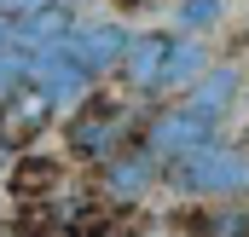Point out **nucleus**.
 <instances>
[{
  "label": "nucleus",
  "instance_id": "obj_4",
  "mask_svg": "<svg viewBox=\"0 0 249 237\" xmlns=\"http://www.w3.org/2000/svg\"><path fill=\"white\" fill-rule=\"evenodd\" d=\"M29 81L53 99V104H81L87 93H93V69L70 52V41L64 47H47V52H29Z\"/></svg>",
  "mask_w": 249,
  "mask_h": 237
},
{
  "label": "nucleus",
  "instance_id": "obj_11",
  "mask_svg": "<svg viewBox=\"0 0 249 237\" xmlns=\"http://www.w3.org/2000/svg\"><path fill=\"white\" fill-rule=\"evenodd\" d=\"M64 168L53 156H41V151H23L18 162H12V197H53L58 191Z\"/></svg>",
  "mask_w": 249,
  "mask_h": 237
},
{
  "label": "nucleus",
  "instance_id": "obj_17",
  "mask_svg": "<svg viewBox=\"0 0 249 237\" xmlns=\"http://www.w3.org/2000/svg\"><path fill=\"white\" fill-rule=\"evenodd\" d=\"M35 6H47V0H0L6 17H23V12H35Z\"/></svg>",
  "mask_w": 249,
  "mask_h": 237
},
{
  "label": "nucleus",
  "instance_id": "obj_19",
  "mask_svg": "<svg viewBox=\"0 0 249 237\" xmlns=\"http://www.w3.org/2000/svg\"><path fill=\"white\" fill-rule=\"evenodd\" d=\"M122 6H145V0H122Z\"/></svg>",
  "mask_w": 249,
  "mask_h": 237
},
{
  "label": "nucleus",
  "instance_id": "obj_5",
  "mask_svg": "<svg viewBox=\"0 0 249 237\" xmlns=\"http://www.w3.org/2000/svg\"><path fill=\"white\" fill-rule=\"evenodd\" d=\"M168 52H174V35H157V29L133 35V47H127V58H122V87L127 93H162Z\"/></svg>",
  "mask_w": 249,
  "mask_h": 237
},
{
  "label": "nucleus",
  "instance_id": "obj_3",
  "mask_svg": "<svg viewBox=\"0 0 249 237\" xmlns=\"http://www.w3.org/2000/svg\"><path fill=\"white\" fill-rule=\"evenodd\" d=\"M214 127H220V121L203 116V110H191V104H168L162 116H151V127H145V151H151L157 162H174V156H186V151H203V145L214 139Z\"/></svg>",
  "mask_w": 249,
  "mask_h": 237
},
{
  "label": "nucleus",
  "instance_id": "obj_8",
  "mask_svg": "<svg viewBox=\"0 0 249 237\" xmlns=\"http://www.w3.org/2000/svg\"><path fill=\"white\" fill-rule=\"evenodd\" d=\"M99 168H105L99 185H105L110 203H139V197L157 185V156H151V151H116V156L99 162Z\"/></svg>",
  "mask_w": 249,
  "mask_h": 237
},
{
  "label": "nucleus",
  "instance_id": "obj_7",
  "mask_svg": "<svg viewBox=\"0 0 249 237\" xmlns=\"http://www.w3.org/2000/svg\"><path fill=\"white\" fill-rule=\"evenodd\" d=\"M127 47H133V35H127L122 23H75V35H70V52L87 64L93 75H110V69H122Z\"/></svg>",
  "mask_w": 249,
  "mask_h": 237
},
{
  "label": "nucleus",
  "instance_id": "obj_10",
  "mask_svg": "<svg viewBox=\"0 0 249 237\" xmlns=\"http://www.w3.org/2000/svg\"><path fill=\"white\" fill-rule=\"evenodd\" d=\"M232 99H238V69H203V75L186 87L180 104H191V110H203V116L220 121L226 110H232Z\"/></svg>",
  "mask_w": 249,
  "mask_h": 237
},
{
  "label": "nucleus",
  "instance_id": "obj_9",
  "mask_svg": "<svg viewBox=\"0 0 249 237\" xmlns=\"http://www.w3.org/2000/svg\"><path fill=\"white\" fill-rule=\"evenodd\" d=\"M70 35H75V12H70V0H47V6H35V12L18 17V47H23V52L64 47Z\"/></svg>",
  "mask_w": 249,
  "mask_h": 237
},
{
  "label": "nucleus",
  "instance_id": "obj_13",
  "mask_svg": "<svg viewBox=\"0 0 249 237\" xmlns=\"http://www.w3.org/2000/svg\"><path fill=\"white\" fill-rule=\"evenodd\" d=\"M180 220H186L191 237H249V214H244V208H226V214L191 208V214H180Z\"/></svg>",
  "mask_w": 249,
  "mask_h": 237
},
{
  "label": "nucleus",
  "instance_id": "obj_2",
  "mask_svg": "<svg viewBox=\"0 0 249 237\" xmlns=\"http://www.w3.org/2000/svg\"><path fill=\"white\" fill-rule=\"evenodd\" d=\"M122 104L110 99V93H87L81 104H75V116L64 121V145L81 156V162H110L116 151H122Z\"/></svg>",
  "mask_w": 249,
  "mask_h": 237
},
{
  "label": "nucleus",
  "instance_id": "obj_12",
  "mask_svg": "<svg viewBox=\"0 0 249 237\" xmlns=\"http://www.w3.org/2000/svg\"><path fill=\"white\" fill-rule=\"evenodd\" d=\"M203 69H209V47H203L197 35H180L174 52H168V75H162V87H191Z\"/></svg>",
  "mask_w": 249,
  "mask_h": 237
},
{
  "label": "nucleus",
  "instance_id": "obj_18",
  "mask_svg": "<svg viewBox=\"0 0 249 237\" xmlns=\"http://www.w3.org/2000/svg\"><path fill=\"white\" fill-rule=\"evenodd\" d=\"M6 47H18V17L0 12V52H6Z\"/></svg>",
  "mask_w": 249,
  "mask_h": 237
},
{
  "label": "nucleus",
  "instance_id": "obj_6",
  "mask_svg": "<svg viewBox=\"0 0 249 237\" xmlns=\"http://www.w3.org/2000/svg\"><path fill=\"white\" fill-rule=\"evenodd\" d=\"M53 110H58V104H53V99H47L35 81H29L23 93L0 99V145H6V151H12V145H29V139H35V133L53 121Z\"/></svg>",
  "mask_w": 249,
  "mask_h": 237
},
{
  "label": "nucleus",
  "instance_id": "obj_14",
  "mask_svg": "<svg viewBox=\"0 0 249 237\" xmlns=\"http://www.w3.org/2000/svg\"><path fill=\"white\" fill-rule=\"evenodd\" d=\"M64 232H70V237H105V232H110V208H105V203H75Z\"/></svg>",
  "mask_w": 249,
  "mask_h": 237
},
{
  "label": "nucleus",
  "instance_id": "obj_1",
  "mask_svg": "<svg viewBox=\"0 0 249 237\" xmlns=\"http://www.w3.org/2000/svg\"><path fill=\"white\" fill-rule=\"evenodd\" d=\"M162 168H168L162 179L180 197H249V151L244 145L209 139L203 151H186V156H174Z\"/></svg>",
  "mask_w": 249,
  "mask_h": 237
},
{
  "label": "nucleus",
  "instance_id": "obj_15",
  "mask_svg": "<svg viewBox=\"0 0 249 237\" xmlns=\"http://www.w3.org/2000/svg\"><path fill=\"white\" fill-rule=\"evenodd\" d=\"M226 17V0H180V29L186 35H203Z\"/></svg>",
  "mask_w": 249,
  "mask_h": 237
},
{
  "label": "nucleus",
  "instance_id": "obj_16",
  "mask_svg": "<svg viewBox=\"0 0 249 237\" xmlns=\"http://www.w3.org/2000/svg\"><path fill=\"white\" fill-rule=\"evenodd\" d=\"M23 87H29V52L23 47H6L0 52V99H12Z\"/></svg>",
  "mask_w": 249,
  "mask_h": 237
}]
</instances>
